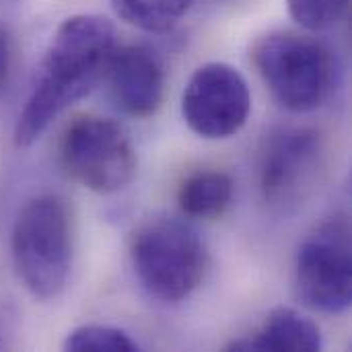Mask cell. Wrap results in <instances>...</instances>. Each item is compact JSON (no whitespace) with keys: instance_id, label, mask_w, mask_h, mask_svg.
<instances>
[{"instance_id":"obj_9","label":"cell","mask_w":352,"mask_h":352,"mask_svg":"<svg viewBox=\"0 0 352 352\" xmlns=\"http://www.w3.org/2000/svg\"><path fill=\"white\" fill-rule=\"evenodd\" d=\"M118 107L132 118L153 116L163 101L165 76L161 60L144 45H118L105 78Z\"/></svg>"},{"instance_id":"obj_2","label":"cell","mask_w":352,"mask_h":352,"mask_svg":"<svg viewBox=\"0 0 352 352\" xmlns=\"http://www.w3.org/2000/svg\"><path fill=\"white\" fill-rule=\"evenodd\" d=\"M132 268L142 289L163 301L179 303L192 297L208 270V248L202 235L179 219H151L130 241Z\"/></svg>"},{"instance_id":"obj_4","label":"cell","mask_w":352,"mask_h":352,"mask_svg":"<svg viewBox=\"0 0 352 352\" xmlns=\"http://www.w3.org/2000/svg\"><path fill=\"white\" fill-rule=\"evenodd\" d=\"M254 66L274 99L293 113L326 103L334 87V58L326 43L295 31H272L252 47Z\"/></svg>"},{"instance_id":"obj_6","label":"cell","mask_w":352,"mask_h":352,"mask_svg":"<svg viewBox=\"0 0 352 352\" xmlns=\"http://www.w3.org/2000/svg\"><path fill=\"white\" fill-rule=\"evenodd\" d=\"M297 297L314 311L340 316L352 303L351 229L332 221L305 239L295 260Z\"/></svg>"},{"instance_id":"obj_3","label":"cell","mask_w":352,"mask_h":352,"mask_svg":"<svg viewBox=\"0 0 352 352\" xmlns=\"http://www.w3.org/2000/svg\"><path fill=\"white\" fill-rule=\"evenodd\" d=\"M14 270L41 301L56 299L72 268V219L58 196H37L19 212L10 233Z\"/></svg>"},{"instance_id":"obj_14","label":"cell","mask_w":352,"mask_h":352,"mask_svg":"<svg viewBox=\"0 0 352 352\" xmlns=\"http://www.w3.org/2000/svg\"><path fill=\"white\" fill-rule=\"evenodd\" d=\"M289 14L307 31L336 27L349 12L351 0H287Z\"/></svg>"},{"instance_id":"obj_1","label":"cell","mask_w":352,"mask_h":352,"mask_svg":"<svg viewBox=\"0 0 352 352\" xmlns=\"http://www.w3.org/2000/svg\"><path fill=\"white\" fill-rule=\"evenodd\" d=\"M116 47V27L109 19L93 12L66 19L41 56L16 118L14 144L31 146L60 113L87 97L105 78Z\"/></svg>"},{"instance_id":"obj_5","label":"cell","mask_w":352,"mask_h":352,"mask_svg":"<svg viewBox=\"0 0 352 352\" xmlns=\"http://www.w3.org/2000/svg\"><path fill=\"white\" fill-rule=\"evenodd\" d=\"M60 161L68 177L95 194H116L136 175V148L128 132L107 118H78L60 144Z\"/></svg>"},{"instance_id":"obj_13","label":"cell","mask_w":352,"mask_h":352,"mask_svg":"<svg viewBox=\"0 0 352 352\" xmlns=\"http://www.w3.org/2000/svg\"><path fill=\"white\" fill-rule=\"evenodd\" d=\"M64 351L72 352H138L140 344L122 328L89 324L72 330L64 340Z\"/></svg>"},{"instance_id":"obj_7","label":"cell","mask_w":352,"mask_h":352,"mask_svg":"<svg viewBox=\"0 0 352 352\" xmlns=\"http://www.w3.org/2000/svg\"><path fill=\"white\" fill-rule=\"evenodd\" d=\"M252 111V93L243 74L225 62L200 66L182 93V118L208 140L235 136Z\"/></svg>"},{"instance_id":"obj_8","label":"cell","mask_w":352,"mask_h":352,"mask_svg":"<svg viewBox=\"0 0 352 352\" xmlns=\"http://www.w3.org/2000/svg\"><path fill=\"white\" fill-rule=\"evenodd\" d=\"M322 157V140L309 128L274 132L262 153L260 190L270 204H289L309 186Z\"/></svg>"},{"instance_id":"obj_10","label":"cell","mask_w":352,"mask_h":352,"mask_svg":"<svg viewBox=\"0 0 352 352\" xmlns=\"http://www.w3.org/2000/svg\"><path fill=\"white\" fill-rule=\"evenodd\" d=\"M324 338L314 320L293 307H276L268 314L262 328L245 338L233 340L227 351L239 352H316Z\"/></svg>"},{"instance_id":"obj_11","label":"cell","mask_w":352,"mask_h":352,"mask_svg":"<svg viewBox=\"0 0 352 352\" xmlns=\"http://www.w3.org/2000/svg\"><path fill=\"white\" fill-rule=\"evenodd\" d=\"M177 202L186 217H221L233 202V179L223 171L194 173L182 184L177 192Z\"/></svg>"},{"instance_id":"obj_12","label":"cell","mask_w":352,"mask_h":352,"mask_svg":"<svg viewBox=\"0 0 352 352\" xmlns=\"http://www.w3.org/2000/svg\"><path fill=\"white\" fill-rule=\"evenodd\" d=\"M109 2L118 16H122L126 23L146 33L171 31L194 4V0H109Z\"/></svg>"}]
</instances>
